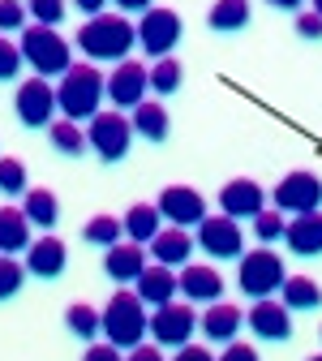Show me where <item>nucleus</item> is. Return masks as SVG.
Masks as SVG:
<instances>
[{
	"mask_svg": "<svg viewBox=\"0 0 322 361\" xmlns=\"http://www.w3.org/2000/svg\"><path fill=\"white\" fill-rule=\"evenodd\" d=\"M147 90H151V69L142 61H120L112 73H108V99L116 108H137L147 99Z\"/></svg>",
	"mask_w": 322,
	"mask_h": 361,
	"instance_id": "obj_12",
	"label": "nucleus"
},
{
	"mask_svg": "<svg viewBox=\"0 0 322 361\" xmlns=\"http://www.w3.org/2000/svg\"><path fill=\"white\" fill-rule=\"evenodd\" d=\"M18 48H22V61L39 78H61L73 69V52H69L65 35H56V26H26Z\"/></svg>",
	"mask_w": 322,
	"mask_h": 361,
	"instance_id": "obj_4",
	"label": "nucleus"
},
{
	"mask_svg": "<svg viewBox=\"0 0 322 361\" xmlns=\"http://www.w3.org/2000/svg\"><path fill=\"white\" fill-rule=\"evenodd\" d=\"M22 65H26V61H22V48H18V43H9V35H0V82L18 78Z\"/></svg>",
	"mask_w": 322,
	"mask_h": 361,
	"instance_id": "obj_38",
	"label": "nucleus"
},
{
	"mask_svg": "<svg viewBox=\"0 0 322 361\" xmlns=\"http://www.w3.org/2000/svg\"><path fill=\"white\" fill-rule=\"evenodd\" d=\"M73 5H78V9H82L86 18H99V13H104V5H108V0H73Z\"/></svg>",
	"mask_w": 322,
	"mask_h": 361,
	"instance_id": "obj_44",
	"label": "nucleus"
},
{
	"mask_svg": "<svg viewBox=\"0 0 322 361\" xmlns=\"http://www.w3.org/2000/svg\"><path fill=\"white\" fill-rule=\"evenodd\" d=\"M147 267H151V262H147V250L137 245V241H116V245L108 250V258H104L108 280H116V284H133Z\"/></svg>",
	"mask_w": 322,
	"mask_h": 361,
	"instance_id": "obj_20",
	"label": "nucleus"
},
{
	"mask_svg": "<svg viewBox=\"0 0 322 361\" xmlns=\"http://www.w3.org/2000/svg\"><path fill=\"white\" fill-rule=\"evenodd\" d=\"M194 237H190V228H176V224H168V228H159V237L151 241V258L155 262H163V267H185L190 262V254H194Z\"/></svg>",
	"mask_w": 322,
	"mask_h": 361,
	"instance_id": "obj_21",
	"label": "nucleus"
},
{
	"mask_svg": "<svg viewBox=\"0 0 322 361\" xmlns=\"http://www.w3.org/2000/svg\"><path fill=\"white\" fill-rule=\"evenodd\" d=\"M125 361H163V353H159V344H137L125 353Z\"/></svg>",
	"mask_w": 322,
	"mask_h": 361,
	"instance_id": "obj_43",
	"label": "nucleus"
},
{
	"mask_svg": "<svg viewBox=\"0 0 322 361\" xmlns=\"http://www.w3.org/2000/svg\"><path fill=\"white\" fill-rule=\"evenodd\" d=\"M219 211L233 215V219H254L258 211H266V190L249 176H237L219 190Z\"/></svg>",
	"mask_w": 322,
	"mask_h": 361,
	"instance_id": "obj_15",
	"label": "nucleus"
},
{
	"mask_svg": "<svg viewBox=\"0 0 322 361\" xmlns=\"http://www.w3.org/2000/svg\"><path fill=\"white\" fill-rule=\"evenodd\" d=\"M26 5L22 0H0V35H13V30H26Z\"/></svg>",
	"mask_w": 322,
	"mask_h": 361,
	"instance_id": "obj_37",
	"label": "nucleus"
},
{
	"mask_svg": "<svg viewBox=\"0 0 322 361\" xmlns=\"http://www.w3.org/2000/svg\"><path fill=\"white\" fill-rule=\"evenodd\" d=\"M65 262H69V250L52 233L39 237V241H30V250H26V271H30V276H39V280H56L61 271H65Z\"/></svg>",
	"mask_w": 322,
	"mask_h": 361,
	"instance_id": "obj_18",
	"label": "nucleus"
},
{
	"mask_svg": "<svg viewBox=\"0 0 322 361\" xmlns=\"http://www.w3.org/2000/svg\"><path fill=\"white\" fill-rule=\"evenodd\" d=\"M116 5H120L125 13H147V9H155L151 0H116Z\"/></svg>",
	"mask_w": 322,
	"mask_h": 361,
	"instance_id": "obj_45",
	"label": "nucleus"
},
{
	"mask_svg": "<svg viewBox=\"0 0 322 361\" xmlns=\"http://www.w3.org/2000/svg\"><path fill=\"white\" fill-rule=\"evenodd\" d=\"M48 138L61 155H82L90 142H86V129H78V121H52L48 125Z\"/></svg>",
	"mask_w": 322,
	"mask_h": 361,
	"instance_id": "obj_31",
	"label": "nucleus"
},
{
	"mask_svg": "<svg viewBox=\"0 0 322 361\" xmlns=\"http://www.w3.org/2000/svg\"><path fill=\"white\" fill-rule=\"evenodd\" d=\"M30 228L22 207H0V254H22L30 250Z\"/></svg>",
	"mask_w": 322,
	"mask_h": 361,
	"instance_id": "obj_24",
	"label": "nucleus"
},
{
	"mask_svg": "<svg viewBox=\"0 0 322 361\" xmlns=\"http://www.w3.org/2000/svg\"><path fill=\"white\" fill-rule=\"evenodd\" d=\"M280 301L288 310H318L322 305V288L309 280V276H288L284 288H280Z\"/></svg>",
	"mask_w": 322,
	"mask_h": 361,
	"instance_id": "obj_28",
	"label": "nucleus"
},
{
	"mask_svg": "<svg viewBox=\"0 0 322 361\" xmlns=\"http://www.w3.org/2000/svg\"><path fill=\"white\" fill-rule=\"evenodd\" d=\"M288 250L301 254V258H314L322 254V211H309V215H292L288 219V233H284Z\"/></svg>",
	"mask_w": 322,
	"mask_h": 361,
	"instance_id": "obj_22",
	"label": "nucleus"
},
{
	"mask_svg": "<svg viewBox=\"0 0 322 361\" xmlns=\"http://www.w3.org/2000/svg\"><path fill=\"white\" fill-rule=\"evenodd\" d=\"M284 280H288V271H284V258L275 254V250L258 245V250L241 254L237 284H241V293H245V297L262 301V297H271V293H280V288H284Z\"/></svg>",
	"mask_w": 322,
	"mask_h": 361,
	"instance_id": "obj_5",
	"label": "nucleus"
},
{
	"mask_svg": "<svg viewBox=\"0 0 322 361\" xmlns=\"http://www.w3.org/2000/svg\"><path fill=\"white\" fill-rule=\"evenodd\" d=\"M309 361H322V353H318V357H309Z\"/></svg>",
	"mask_w": 322,
	"mask_h": 361,
	"instance_id": "obj_48",
	"label": "nucleus"
},
{
	"mask_svg": "<svg viewBox=\"0 0 322 361\" xmlns=\"http://www.w3.org/2000/svg\"><path fill=\"white\" fill-rule=\"evenodd\" d=\"M241 323H245V314H241L233 301H211L206 314L198 319V331H202L211 344H233L237 331H241Z\"/></svg>",
	"mask_w": 322,
	"mask_h": 361,
	"instance_id": "obj_17",
	"label": "nucleus"
},
{
	"mask_svg": "<svg viewBox=\"0 0 322 361\" xmlns=\"http://www.w3.org/2000/svg\"><path fill=\"white\" fill-rule=\"evenodd\" d=\"M176 280H180V297L194 301V305H211V301L223 297V276L206 262H185Z\"/></svg>",
	"mask_w": 322,
	"mask_h": 361,
	"instance_id": "obj_16",
	"label": "nucleus"
},
{
	"mask_svg": "<svg viewBox=\"0 0 322 361\" xmlns=\"http://www.w3.org/2000/svg\"><path fill=\"white\" fill-rule=\"evenodd\" d=\"M65 327H69L78 340H95V336L104 331V310L86 305V301H73V305L65 310Z\"/></svg>",
	"mask_w": 322,
	"mask_h": 361,
	"instance_id": "obj_29",
	"label": "nucleus"
},
{
	"mask_svg": "<svg viewBox=\"0 0 322 361\" xmlns=\"http://www.w3.org/2000/svg\"><path fill=\"white\" fill-rule=\"evenodd\" d=\"M155 207H159L163 224H176V228H190V224L198 228V224L206 219V198L194 185H168Z\"/></svg>",
	"mask_w": 322,
	"mask_h": 361,
	"instance_id": "obj_13",
	"label": "nucleus"
},
{
	"mask_svg": "<svg viewBox=\"0 0 322 361\" xmlns=\"http://www.w3.org/2000/svg\"><path fill=\"white\" fill-rule=\"evenodd\" d=\"M314 13H322V0H314Z\"/></svg>",
	"mask_w": 322,
	"mask_h": 361,
	"instance_id": "obj_47",
	"label": "nucleus"
},
{
	"mask_svg": "<svg viewBox=\"0 0 322 361\" xmlns=\"http://www.w3.org/2000/svg\"><path fill=\"white\" fill-rule=\"evenodd\" d=\"M180 35H185V22L176 18V9H147L142 22H137V43H142V52L155 56V61L176 48Z\"/></svg>",
	"mask_w": 322,
	"mask_h": 361,
	"instance_id": "obj_9",
	"label": "nucleus"
},
{
	"mask_svg": "<svg viewBox=\"0 0 322 361\" xmlns=\"http://www.w3.org/2000/svg\"><path fill=\"white\" fill-rule=\"evenodd\" d=\"M159 228H163V215H159L155 202H133V207L125 211V237H129V241L151 245V241L159 237Z\"/></svg>",
	"mask_w": 322,
	"mask_h": 361,
	"instance_id": "obj_23",
	"label": "nucleus"
},
{
	"mask_svg": "<svg viewBox=\"0 0 322 361\" xmlns=\"http://www.w3.org/2000/svg\"><path fill=\"white\" fill-rule=\"evenodd\" d=\"M180 82H185V69H180V61L159 56V61L151 65V90H155V95H176Z\"/></svg>",
	"mask_w": 322,
	"mask_h": 361,
	"instance_id": "obj_32",
	"label": "nucleus"
},
{
	"mask_svg": "<svg viewBox=\"0 0 322 361\" xmlns=\"http://www.w3.org/2000/svg\"><path fill=\"white\" fill-rule=\"evenodd\" d=\"M249 0H215L211 13H206V26L219 30V35H233V30H245L249 26Z\"/></svg>",
	"mask_w": 322,
	"mask_h": 361,
	"instance_id": "obj_26",
	"label": "nucleus"
},
{
	"mask_svg": "<svg viewBox=\"0 0 322 361\" xmlns=\"http://www.w3.org/2000/svg\"><path fill=\"white\" fill-rule=\"evenodd\" d=\"M30 185H26V164L22 159H13V155H5L0 159V194L5 198H18V194H26Z\"/></svg>",
	"mask_w": 322,
	"mask_h": 361,
	"instance_id": "obj_34",
	"label": "nucleus"
},
{
	"mask_svg": "<svg viewBox=\"0 0 322 361\" xmlns=\"http://www.w3.org/2000/svg\"><path fill=\"white\" fill-rule=\"evenodd\" d=\"M22 211H26V219L35 224V228H43V233L56 228V219H61V202H56V194H52V190H43V185L22 194Z\"/></svg>",
	"mask_w": 322,
	"mask_h": 361,
	"instance_id": "obj_25",
	"label": "nucleus"
},
{
	"mask_svg": "<svg viewBox=\"0 0 322 361\" xmlns=\"http://www.w3.org/2000/svg\"><path fill=\"white\" fill-rule=\"evenodd\" d=\"M147 331H151L147 301L137 297V293H129V288L112 293L108 305H104V336H108V344H116V348H137Z\"/></svg>",
	"mask_w": 322,
	"mask_h": 361,
	"instance_id": "obj_3",
	"label": "nucleus"
},
{
	"mask_svg": "<svg viewBox=\"0 0 322 361\" xmlns=\"http://www.w3.org/2000/svg\"><path fill=\"white\" fill-rule=\"evenodd\" d=\"M86 142L90 151H95L104 164H116L129 155V142H133V121L116 108V112H99V116H90L86 125Z\"/></svg>",
	"mask_w": 322,
	"mask_h": 361,
	"instance_id": "obj_6",
	"label": "nucleus"
},
{
	"mask_svg": "<svg viewBox=\"0 0 322 361\" xmlns=\"http://www.w3.org/2000/svg\"><path fill=\"white\" fill-rule=\"evenodd\" d=\"M133 293L142 297L147 305H168V301H176V293H180V280H176V271L172 267H163V262H151L142 276L133 280Z\"/></svg>",
	"mask_w": 322,
	"mask_h": 361,
	"instance_id": "obj_19",
	"label": "nucleus"
},
{
	"mask_svg": "<svg viewBox=\"0 0 322 361\" xmlns=\"http://www.w3.org/2000/svg\"><path fill=\"white\" fill-rule=\"evenodd\" d=\"M266 5H271V9H288V13H292V9H301V0H266Z\"/></svg>",
	"mask_w": 322,
	"mask_h": 361,
	"instance_id": "obj_46",
	"label": "nucleus"
},
{
	"mask_svg": "<svg viewBox=\"0 0 322 361\" xmlns=\"http://www.w3.org/2000/svg\"><path fill=\"white\" fill-rule=\"evenodd\" d=\"M26 13L35 18V26H61L65 0H26Z\"/></svg>",
	"mask_w": 322,
	"mask_h": 361,
	"instance_id": "obj_36",
	"label": "nucleus"
},
{
	"mask_svg": "<svg viewBox=\"0 0 322 361\" xmlns=\"http://www.w3.org/2000/svg\"><path fill=\"white\" fill-rule=\"evenodd\" d=\"M275 207L284 215H309V211H322V176L314 172H288L280 185H275Z\"/></svg>",
	"mask_w": 322,
	"mask_h": 361,
	"instance_id": "obj_10",
	"label": "nucleus"
},
{
	"mask_svg": "<svg viewBox=\"0 0 322 361\" xmlns=\"http://www.w3.org/2000/svg\"><path fill=\"white\" fill-rule=\"evenodd\" d=\"M297 35L301 39H322V13H301L297 18Z\"/></svg>",
	"mask_w": 322,
	"mask_h": 361,
	"instance_id": "obj_40",
	"label": "nucleus"
},
{
	"mask_svg": "<svg viewBox=\"0 0 322 361\" xmlns=\"http://www.w3.org/2000/svg\"><path fill=\"white\" fill-rule=\"evenodd\" d=\"M284 233H288V219H284V211H280V207H266V211H258V215H254V237H258L262 245L280 241Z\"/></svg>",
	"mask_w": 322,
	"mask_h": 361,
	"instance_id": "obj_33",
	"label": "nucleus"
},
{
	"mask_svg": "<svg viewBox=\"0 0 322 361\" xmlns=\"http://www.w3.org/2000/svg\"><path fill=\"white\" fill-rule=\"evenodd\" d=\"M82 361H125V357H120L116 344H90V348L82 353Z\"/></svg>",
	"mask_w": 322,
	"mask_h": 361,
	"instance_id": "obj_41",
	"label": "nucleus"
},
{
	"mask_svg": "<svg viewBox=\"0 0 322 361\" xmlns=\"http://www.w3.org/2000/svg\"><path fill=\"white\" fill-rule=\"evenodd\" d=\"M13 108H18V121L26 125V129H39V125H52V116L61 112V104H56V86L48 82V78H26L22 86H18V95H13Z\"/></svg>",
	"mask_w": 322,
	"mask_h": 361,
	"instance_id": "obj_8",
	"label": "nucleus"
},
{
	"mask_svg": "<svg viewBox=\"0 0 322 361\" xmlns=\"http://www.w3.org/2000/svg\"><path fill=\"white\" fill-rule=\"evenodd\" d=\"M120 237H125V219H116V215H95V219H86V228H82V241L104 245V250H112Z\"/></svg>",
	"mask_w": 322,
	"mask_h": 361,
	"instance_id": "obj_30",
	"label": "nucleus"
},
{
	"mask_svg": "<svg viewBox=\"0 0 322 361\" xmlns=\"http://www.w3.org/2000/svg\"><path fill=\"white\" fill-rule=\"evenodd\" d=\"M219 361H262V357H258V348H249V344H237V340H233V344L219 353Z\"/></svg>",
	"mask_w": 322,
	"mask_h": 361,
	"instance_id": "obj_42",
	"label": "nucleus"
},
{
	"mask_svg": "<svg viewBox=\"0 0 322 361\" xmlns=\"http://www.w3.org/2000/svg\"><path fill=\"white\" fill-rule=\"evenodd\" d=\"M137 43V26L120 13H99V18H86L82 30H78V48L90 56V61H129Z\"/></svg>",
	"mask_w": 322,
	"mask_h": 361,
	"instance_id": "obj_1",
	"label": "nucleus"
},
{
	"mask_svg": "<svg viewBox=\"0 0 322 361\" xmlns=\"http://www.w3.org/2000/svg\"><path fill=\"white\" fill-rule=\"evenodd\" d=\"M194 331H198V310H194V301L155 305V314H151V336H155V344L180 348V344H190Z\"/></svg>",
	"mask_w": 322,
	"mask_h": 361,
	"instance_id": "obj_7",
	"label": "nucleus"
},
{
	"mask_svg": "<svg viewBox=\"0 0 322 361\" xmlns=\"http://www.w3.org/2000/svg\"><path fill=\"white\" fill-rule=\"evenodd\" d=\"M245 323H249V331L258 336V340H288L292 336V310L284 305V301H271V297H262V301H254L249 305V314H245Z\"/></svg>",
	"mask_w": 322,
	"mask_h": 361,
	"instance_id": "obj_14",
	"label": "nucleus"
},
{
	"mask_svg": "<svg viewBox=\"0 0 322 361\" xmlns=\"http://www.w3.org/2000/svg\"><path fill=\"white\" fill-rule=\"evenodd\" d=\"M22 280H26V267L13 254H0V301L18 297L22 293Z\"/></svg>",
	"mask_w": 322,
	"mask_h": 361,
	"instance_id": "obj_35",
	"label": "nucleus"
},
{
	"mask_svg": "<svg viewBox=\"0 0 322 361\" xmlns=\"http://www.w3.org/2000/svg\"><path fill=\"white\" fill-rule=\"evenodd\" d=\"M211 258H241L245 254V233H241V219L233 215H206L198 224V237H194Z\"/></svg>",
	"mask_w": 322,
	"mask_h": 361,
	"instance_id": "obj_11",
	"label": "nucleus"
},
{
	"mask_svg": "<svg viewBox=\"0 0 322 361\" xmlns=\"http://www.w3.org/2000/svg\"><path fill=\"white\" fill-rule=\"evenodd\" d=\"M172 361H219V357H215V353H211L206 344H180Z\"/></svg>",
	"mask_w": 322,
	"mask_h": 361,
	"instance_id": "obj_39",
	"label": "nucleus"
},
{
	"mask_svg": "<svg viewBox=\"0 0 322 361\" xmlns=\"http://www.w3.org/2000/svg\"><path fill=\"white\" fill-rule=\"evenodd\" d=\"M104 95H108V78L95 65H73L56 82V104H61L65 121H90V116H99L104 112L99 108Z\"/></svg>",
	"mask_w": 322,
	"mask_h": 361,
	"instance_id": "obj_2",
	"label": "nucleus"
},
{
	"mask_svg": "<svg viewBox=\"0 0 322 361\" xmlns=\"http://www.w3.org/2000/svg\"><path fill=\"white\" fill-rule=\"evenodd\" d=\"M133 133H142L147 142H163L168 138V108L163 104H155V99H142L133 108Z\"/></svg>",
	"mask_w": 322,
	"mask_h": 361,
	"instance_id": "obj_27",
	"label": "nucleus"
}]
</instances>
